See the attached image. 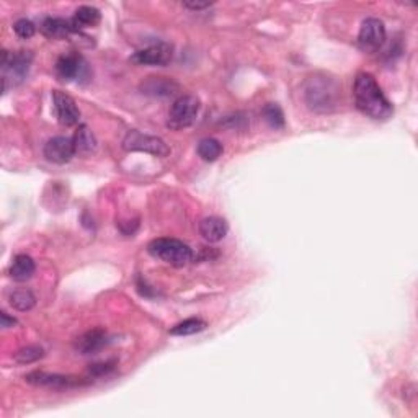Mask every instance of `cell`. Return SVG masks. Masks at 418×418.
Masks as SVG:
<instances>
[{
  "mask_svg": "<svg viewBox=\"0 0 418 418\" xmlns=\"http://www.w3.org/2000/svg\"><path fill=\"white\" fill-rule=\"evenodd\" d=\"M353 95L358 110L372 120H388L394 113L392 103L389 102L383 89L371 74H360L356 77Z\"/></svg>",
  "mask_w": 418,
  "mask_h": 418,
  "instance_id": "1",
  "label": "cell"
},
{
  "mask_svg": "<svg viewBox=\"0 0 418 418\" xmlns=\"http://www.w3.org/2000/svg\"><path fill=\"white\" fill-rule=\"evenodd\" d=\"M338 85L327 77H311L306 87V102L314 111L334 110L338 97Z\"/></svg>",
  "mask_w": 418,
  "mask_h": 418,
  "instance_id": "2",
  "label": "cell"
},
{
  "mask_svg": "<svg viewBox=\"0 0 418 418\" xmlns=\"http://www.w3.org/2000/svg\"><path fill=\"white\" fill-rule=\"evenodd\" d=\"M147 252L154 258L172 266H186L193 260V250L179 239H156L147 245Z\"/></svg>",
  "mask_w": 418,
  "mask_h": 418,
  "instance_id": "3",
  "label": "cell"
},
{
  "mask_svg": "<svg viewBox=\"0 0 418 418\" xmlns=\"http://www.w3.org/2000/svg\"><path fill=\"white\" fill-rule=\"evenodd\" d=\"M199 113V100L194 95H183L176 98L169 111V121L167 126L170 129H185L192 126Z\"/></svg>",
  "mask_w": 418,
  "mask_h": 418,
  "instance_id": "4",
  "label": "cell"
},
{
  "mask_svg": "<svg viewBox=\"0 0 418 418\" xmlns=\"http://www.w3.org/2000/svg\"><path fill=\"white\" fill-rule=\"evenodd\" d=\"M33 54L30 51L8 53L2 51V71H3V90L8 89V82L15 85L21 82L28 74Z\"/></svg>",
  "mask_w": 418,
  "mask_h": 418,
  "instance_id": "5",
  "label": "cell"
},
{
  "mask_svg": "<svg viewBox=\"0 0 418 418\" xmlns=\"http://www.w3.org/2000/svg\"><path fill=\"white\" fill-rule=\"evenodd\" d=\"M122 149L128 152H147L156 157H167L170 154L169 145L156 136L143 134L139 131H128L122 139Z\"/></svg>",
  "mask_w": 418,
  "mask_h": 418,
  "instance_id": "6",
  "label": "cell"
},
{
  "mask_svg": "<svg viewBox=\"0 0 418 418\" xmlns=\"http://www.w3.org/2000/svg\"><path fill=\"white\" fill-rule=\"evenodd\" d=\"M385 43V26L379 18H366L358 35V46L365 53H376Z\"/></svg>",
  "mask_w": 418,
  "mask_h": 418,
  "instance_id": "7",
  "label": "cell"
},
{
  "mask_svg": "<svg viewBox=\"0 0 418 418\" xmlns=\"http://www.w3.org/2000/svg\"><path fill=\"white\" fill-rule=\"evenodd\" d=\"M174 57V48L169 43H156L151 46L139 49L131 56L129 61L138 66H167Z\"/></svg>",
  "mask_w": 418,
  "mask_h": 418,
  "instance_id": "8",
  "label": "cell"
},
{
  "mask_svg": "<svg viewBox=\"0 0 418 418\" xmlns=\"http://www.w3.org/2000/svg\"><path fill=\"white\" fill-rule=\"evenodd\" d=\"M26 383L35 385H44V388L53 389H71V388H80V385H87L89 381L75 378V376H64V374H48L43 371L30 372L28 376H25Z\"/></svg>",
  "mask_w": 418,
  "mask_h": 418,
  "instance_id": "9",
  "label": "cell"
},
{
  "mask_svg": "<svg viewBox=\"0 0 418 418\" xmlns=\"http://www.w3.org/2000/svg\"><path fill=\"white\" fill-rule=\"evenodd\" d=\"M56 71L59 77L64 80H82L89 77V64L80 54H66L56 62Z\"/></svg>",
  "mask_w": 418,
  "mask_h": 418,
  "instance_id": "10",
  "label": "cell"
},
{
  "mask_svg": "<svg viewBox=\"0 0 418 418\" xmlns=\"http://www.w3.org/2000/svg\"><path fill=\"white\" fill-rule=\"evenodd\" d=\"M53 103L57 120L62 126L71 128V126H75L80 121L79 108H77L74 98L69 97L67 93L61 92V90H54Z\"/></svg>",
  "mask_w": 418,
  "mask_h": 418,
  "instance_id": "11",
  "label": "cell"
},
{
  "mask_svg": "<svg viewBox=\"0 0 418 418\" xmlns=\"http://www.w3.org/2000/svg\"><path fill=\"white\" fill-rule=\"evenodd\" d=\"M75 145L74 139L66 138V136H56V138L49 139L44 145V157L53 163H67L71 158L75 156Z\"/></svg>",
  "mask_w": 418,
  "mask_h": 418,
  "instance_id": "12",
  "label": "cell"
},
{
  "mask_svg": "<svg viewBox=\"0 0 418 418\" xmlns=\"http://www.w3.org/2000/svg\"><path fill=\"white\" fill-rule=\"evenodd\" d=\"M107 343V331L102 329H93L89 330L87 334L80 335V337L75 340V349L80 354H92L100 352Z\"/></svg>",
  "mask_w": 418,
  "mask_h": 418,
  "instance_id": "13",
  "label": "cell"
},
{
  "mask_svg": "<svg viewBox=\"0 0 418 418\" xmlns=\"http://www.w3.org/2000/svg\"><path fill=\"white\" fill-rule=\"evenodd\" d=\"M41 31L51 39H64L69 38L71 35L79 33L72 25V20H64V18H46L41 25Z\"/></svg>",
  "mask_w": 418,
  "mask_h": 418,
  "instance_id": "14",
  "label": "cell"
},
{
  "mask_svg": "<svg viewBox=\"0 0 418 418\" xmlns=\"http://www.w3.org/2000/svg\"><path fill=\"white\" fill-rule=\"evenodd\" d=\"M227 230H229V227H227V222L222 219V217H204V219L199 222V234L203 235L204 240H208V242H219L227 235Z\"/></svg>",
  "mask_w": 418,
  "mask_h": 418,
  "instance_id": "15",
  "label": "cell"
},
{
  "mask_svg": "<svg viewBox=\"0 0 418 418\" xmlns=\"http://www.w3.org/2000/svg\"><path fill=\"white\" fill-rule=\"evenodd\" d=\"M143 93L154 95V97H170L176 93L179 85L169 77H149L147 80L140 85Z\"/></svg>",
  "mask_w": 418,
  "mask_h": 418,
  "instance_id": "16",
  "label": "cell"
},
{
  "mask_svg": "<svg viewBox=\"0 0 418 418\" xmlns=\"http://www.w3.org/2000/svg\"><path fill=\"white\" fill-rule=\"evenodd\" d=\"M35 270L36 265L33 258L28 255H17L13 258V263L10 266V276L17 283H25V281L31 280V276L35 275Z\"/></svg>",
  "mask_w": 418,
  "mask_h": 418,
  "instance_id": "17",
  "label": "cell"
},
{
  "mask_svg": "<svg viewBox=\"0 0 418 418\" xmlns=\"http://www.w3.org/2000/svg\"><path fill=\"white\" fill-rule=\"evenodd\" d=\"M74 145L75 152L84 154V156H89V154L97 151V139H95V136L92 131H90L89 126H79V129H77L74 134Z\"/></svg>",
  "mask_w": 418,
  "mask_h": 418,
  "instance_id": "18",
  "label": "cell"
},
{
  "mask_svg": "<svg viewBox=\"0 0 418 418\" xmlns=\"http://www.w3.org/2000/svg\"><path fill=\"white\" fill-rule=\"evenodd\" d=\"M100 10L90 6H82L77 8L74 18H72V25L75 26V30L79 31L82 28H89V26H95L100 24Z\"/></svg>",
  "mask_w": 418,
  "mask_h": 418,
  "instance_id": "19",
  "label": "cell"
},
{
  "mask_svg": "<svg viewBox=\"0 0 418 418\" xmlns=\"http://www.w3.org/2000/svg\"><path fill=\"white\" fill-rule=\"evenodd\" d=\"M8 301H10V306L15 307L17 311L26 312L35 307L36 298L30 289H15L13 293H10V296H8Z\"/></svg>",
  "mask_w": 418,
  "mask_h": 418,
  "instance_id": "20",
  "label": "cell"
},
{
  "mask_svg": "<svg viewBox=\"0 0 418 418\" xmlns=\"http://www.w3.org/2000/svg\"><path fill=\"white\" fill-rule=\"evenodd\" d=\"M222 144L217 139L206 138L201 139L198 144V156L206 162H215L222 156Z\"/></svg>",
  "mask_w": 418,
  "mask_h": 418,
  "instance_id": "21",
  "label": "cell"
},
{
  "mask_svg": "<svg viewBox=\"0 0 418 418\" xmlns=\"http://www.w3.org/2000/svg\"><path fill=\"white\" fill-rule=\"evenodd\" d=\"M206 329V322L201 319H186L183 322H180V324H176L174 329L170 330L172 335H176V337H186V335H194L199 334V331H203Z\"/></svg>",
  "mask_w": 418,
  "mask_h": 418,
  "instance_id": "22",
  "label": "cell"
},
{
  "mask_svg": "<svg viewBox=\"0 0 418 418\" xmlns=\"http://www.w3.org/2000/svg\"><path fill=\"white\" fill-rule=\"evenodd\" d=\"M263 118H265V121L273 129H283L284 128L283 110H281V108L276 103H268L266 107L263 108Z\"/></svg>",
  "mask_w": 418,
  "mask_h": 418,
  "instance_id": "23",
  "label": "cell"
},
{
  "mask_svg": "<svg viewBox=\"0 0 418 418\" xmlns=\"http://www.w3.org/2000/svg\"><path fill=\"white\" fill-rule=\"evenodd\" d=\"M43 356H44L43 348L36 347V345H30V347L18 349L15 353V361L20 363V365H30V363L41 360Z\"/></svg>",
  "mask_w": 418,
  "mask_h": 418,
  "instance_id": "24",
  "label": "cell"
},
{
  "mask_svg": "<svg viewBox=\"0 0 418 418\" xmlns=\"http://www.w3.org/2000/svg\"><path fill=\"white\" fill-rule=\"evenodd\" d=\"M13 30H15V33L24 39H30L36 31L33 21L26 20V18H20V20H17L15 25H13Z\"/></svg>",
  "mask_w": 418,
  "mask_h": 418,
  "instance_id": "25",
  "label": "cell"
},
{
  "mask_svg": "<svg viewBox=\"0 0 418 418\" xmlns=\"http://www.w3.org/2000/svg\"><path fill=\"white\" fill-rule=\"evenodd\" d=\"M115 370V361H107V363H98V365H93L90 367V374L93 376H103L108 374V372Z\"/></svg>",
  "mask_w": 418,
  "mask_h": 418,
  "instance_id": "26",
  "label": "cell"
},
{
  "mask_svg": "<svg viewBox=\"0 0 418 418\" xmlns=\"http://www.w3.org/2000/svg\"><path fill=\"white\" fill-rule=\"evenodd\" d=\"M183 6L186 8H192V10H203V8L211 7V2H185Z\"/></svg>",
  "mask_w": 418,
  "mask_h": 418,
  "instance_id": "27",
  "label": "cell"
},
{
  "mask_svg": "<svg viewBox=\"0 0 418 418\" xmlns=\"http://www.w3.org/2000/svg\"><path fill=\"white\" fill-rule=\"evenodd\" d=\"M2 327L3 329H10V327H13V325H17V320L13 319V317H10L8 316L7 312H2Z\"/></svg>",
  "mask_w": 418,
  "mask_h": 418,
  "instance_id": "28",
  "label": "cell"
}]
</instances>
